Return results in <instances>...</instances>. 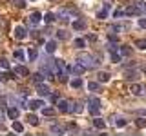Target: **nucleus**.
I'll return each instance as SVG.
<instances>
[{
	"instance_id": "obj_1",
	"label": "nucleus",
	"mask_w": 146,
	"mask_h": 136,
	"mask_svg": "<svg viewBox=\"0 0 146 136\" xmlns=\"http://www.w3.org/2000/svg\"><path fill=\"white\" fill-rule=\"evenodd\" d=\"M79 62L86 67V69H91V67H95L99 63V62L93 60V56H91V54H86V53H82L80 56H79Z\"/></svg>"
},
{
	"instance_id": "obj_2",
	"label": "nucleus",
	"mask_w": 146,
	"mask_h": 136,
	"mask_svg": "<svg viewBox=\"0 0 146 136\" xmlns=\"http://www.w3.org/2000/svg\"><path fill=\"white\" fill-rule=\"evenodd\" d=\"M88 103H90V112H91V114H99V111H100V100L95 98V96H91L88 100Z\"/></svg>"
},
{
	"instance_id": "obj_3",
	"label": "nucleus",
	"mask_w": 146,
	"mask_h": 136,
	"mask_svg": "<svg viewBox=\"0 0 146 136\" xmlns=\"http://www.w3.org/2000/svg\"><path fill=\"white\" fill-rule=\"evenodd\" d=\"M57 105H58V111H60V112H71V111H73L70 100H58Z\"/></svg>"
},
{
	"instance_id": "obj_4",
	"label": "nucleus",
	"mask_w": 146,
	"mask_h": 136,
	"mask_svg": "<svg viewBox=\"0 0 146 136\" xmlns=\"http://www.w3.org/2000/svg\"><path fill=\"white\" fill-rule=\"evenodd\" d=\"M130 91H131V94H135V96H141V94H144V85L143 84H131Z\"/></svg>"
},
{
	"instance_id": "obj_5",
	"label": "nucleus",
	"mask_w": 146,
	"mask_h": 136,
	"mask_svg": "<svg viewBox=\"0 0 146 136\" xmlns=\"http://www.w3.org/2000/svg\"><path fill=\"white\" fill-rule=\"evenodd\" d=\"M27 36V29L26 27H22V26H17L15 27V38L17 40H24Z\"/></svg>"
},
{
	"instance_id": "obj_6",
	"label": "nucleus",
	"mask_w": 146,
	"mask_h": 136,
	"mask_svg": "<svg viewBox=\"0 0 146 136\" xmlns=\"http://www.w3.org/2000/svg\"><path fill=\"white\" fill-rule=\"evenodd\" d=\"M124 15H126V16H137V15H141V11L137 9V6L133 4V6H128V7L124 9Z\"/></svg>"
},
{
	"instance_id": "obj_7",
	"label": "nucleus",
	"mask_w": 146,
	"mask_h": 136,
	"mask_svg": "<svg viewBox=\"0 0 146 136\" xmlns=\"http://www.w3.org/2000/svg\"><path fill=\"white\" fill-rule=\"evenodd\" d=\"M42 105H44L42 100H31V102H27V107L33 109V111H38V109H42Z\"/></svg>"
},
{
	"instance_id": "obj_8",
	"label": "nucleus",
	"mask_w": 146,
	"mask_h": 136,
	"mask_svg": "<svg viewBox=\"0 0 146 136\" xmlns=\"http://www.w3.org/2000/svg\"><path fill=\"white\" fill-rule=\"evenodd\" d=\"M40 22H42V15H40L38 11H36V13H33V15L29 16V24H31V26H38Z\"/></svg>"
},
{
	"instance_id": "obj_9",
	"label": "nucleus",
	"mask_w": 146,
	"mask_h": 136,
	"mask_svg": "<svg viewBox=\"0 0 146 136\" xmlns=\"http://www.w3.org/2000/svg\"><path fill=\"white\" fill-rule=\"evenodd\" d=\"M57 40H48L46 42V53H55L57 51Z\"/></svg>"
},
{
	"instance_id": "obj_10",
	"label": "nucleus",
	"mask_w": 146,
	"mask_h": 136,
	"mask_svg": "<svg viewBox=\"0 0 146 136\" xmlns=\"http://www.w3.org/2000/svg\"><path fill=\"white\" fill-rule=\"evenodd\" d=\"M18 114H20V111H18L17 107H13V105H9V107H7V116L11 118V120H17Z\"/></svg>"
},
{
	"instance_id": "obj_11",
	"label": "nucleus",
	"mask_w": 146,
	"mask_h": 136,
	"mask_svg": "<svg viewBox=\"0 0 146 136\" xmlns=\"http://www.w3.org/2000/svg\"><path fill=\"white\" fill-rule=\"evenodd\" d=\"M13 71H15V75H18V76H27V75H29V71H27L24 65H17Z\"/></svg>"
},
{
	"instance_id": "obj_12",
	"label": "nucleus",
	"mask_w": 146,
	"mask_h": 136,
	"mask_svg": "<svg viewBox=\"0 0 146 136\" xmlns=\"http://www.w3.org/2000/svg\"><path fill=\"white\" fill-rule=\"evenodd\" d=\"M71 71H73V73H75V75H82V73H84V71H86V67H84V65H82V63H80V62H77V63H75V65H73V67H71Z\"/></svg>"
},
{
	"instance_id": "obj_13",
	"label": "nucleus",
	"mask_w": 146,
	"mask_h": 136,
	"mask_svg": "<svg viewBox=\"0 0 146 136\" xmlns=\"http://www.w3.org/2000/svg\"><path fill=\"white\" fill-rule=\"evenodd\" d=\"M73 29L75 31H84L86 29V22L84 20H75L73 22Z\"/></svg>"
},
{
	"instance_id": "obj_14",
	"label": "nucleus",
	"mask_w": 146,
	"mask_h": 136,
	"mask_svg": "<svg viewBox=\"0 0 146 136\" xmlns=\"http://www.w3.org/2000/svg\"><path fill=\"white\" fill-rule=\"evenodd\" d=\"M97 80L102 82V84H106V82H110V75H108V73H104V71H100L99 75H97Z\"/></svg>"
},
{
	"instance_id": "obj_15",
	"label": "nucleus",
	"mask_w": 146,
	"mask_h": 136,
	"mask_svg": "<svg viewBox=\"0 0 146 136\" xmlns=\"http://www.w3.org/2000/svg\"><path fill=\"white\" fill-rule=\"evenodd\" d=\"M70 85H71V87H75V89L82 87V78H79V76H77V78H71L70 80Z\"/></svg>"
},
{
	"instance_id": "obj_16",
	"label": "nucleus",
	"mask_w": 146,
	"mask_h": 136,
	"mask_svg": "<svg viewBox=\"0 0 146 136\" xmlns=\"http://www.w3.org/2000/svg\"><path fill=\"white\" fill-rule=\"evenodd\" d=\"M93 125L97 127V129H106V122H104L102 118H95V120H93Z\"/></svg>"
},
{
	"instance_id": "obj_17",
	"label": "nucleus",
	"mask_w": 146,
	"mask_h": 136,
	"mask_svg": "<svg viewBox=\"0 0 146 136\" xmlns=\"http://www.w3.org/2000/svg\"><path fill=\"white\" fill-rule=\"evenodd\" d=\"M38 94H42V96H46V94H49V87L44 84V82H42V84H38Z\"/></svg>"
},
{
	"instance_id": "obj_18",
	"label": "nucleus",
	"mask_w": 146,
	"mask_h": 136,
	"mask_svg": "<svg viewBox=\"0 0 146 136\" xmlns=\"http://www.w3.org/2000/svg\"><path fill=\"white\" fill-rule=\"evenodd\" d=\"M42 18H44V22H46V24H53V22L57 20V15H55V13H48V15L42 16Z\"/></svg>"
},
{
	"instance_id": "obj_19",
	"label": "nucleus",
	"mask_w": 146,
	"mask_h": 136,
	"mask_svg": "<svg viewBox=\"0 0 146 136\" xmlns=\"http://www.w3.org/2000/svg\"><path fill=\"white\" fill-rule=\"evenodd\" d=\"M13 56H15L17 60H20V62H24V60H26V53L22 51V49H17V51L13 53Z\"/></svg>"
},
{
	"instance_id": "obj_20",
	"label": "nucleus",
	"mask_w": 146,
	"mask_h": 136,
	"mask_svg": "<svg viewBox=\"0 0 146 136\" xmlns=\"http://www.w3.org/2000/svg\"><path fill=\"white\" fill-rule=\"evenodd\" d=\"M110 60H111L113 63H119V62H121V53L111 51V53H110Z\"/></svg>"
},
{
	"instance_id": "obj_21",
	"label": "nucleus",
	"mask_w": 146,
	"mask_h": 136,
	"mask_svg": "<svg viewBox=\"0 0 146 136\" xmlns=\"http://www.w3.org/2000/svg\"><path fill=\"white\" fill-rule=\"evenodd\" d=\"M119 51H121V56H130V54H131V49L128 47V45H121Z\"/></svg>"
},
{
	"instance_id": "obj_22",
	"label": "nucleus",
	"mask_w": 146,
	"mask_h": 136,
	"mask_svg": "<svg viewBox=\"0 0 146 136\" xmlns=\"http://www.w3.org/2000/svg\"><path fill=\"white\" fill-rule=\"evenodd\" d=\"M13 131H15V133H22V131H24V125L20 124V122H13Z\"/></svg>"
},
{
	"instance_id": "obj_23",
	"label": "nucleus",
	"mask_w": 146,
	"mask_h": 136,
	"mask_svg": "<svg viewBox=\"0 0 146 136\" xmlns=\"http://www.w3.org/2000/svg\"><path fill=\"white\" fill-rule=\"evenodd\" d=\"M135 6H137V9H139L141 13L146 11V2H144V0H135Z\"/></svg>"
},
{
	"instance_id": "obj_24",
	"label": "nucleus",
	"mask_w": 146,
	"mask_h": 136,
	"mask_svg": "<svg viewBox=\"0 0 146 136\" xmlns=\"http://www.w3.org/2000/svg\"><path fill=\"white\" fill-rule=\"evenodd\" d=\"M33 82H35V84H42V82H44V75H42V73H35V75H33Z\"/></svg>"
},
{
	"instance_id": "obj_25",
	"label": "nucleus",
	"mask_w": 146,
	"mask_h": 136,
	"mask_svg": "<svg viewBox=\"0 0 146 136\" xmlns=\"http://www.w3.org/2000/svg\"><path fill=\"white\" fill-rule=\"evenodd\" d=\"M27 122H29L31 125H38V116L36 114H27Z\"/></svg>"
},
{
	"instance_id": "obj_26",
	"label": "nucleus",
	"mask_w": 146,
	"mask_h": 136,
	"mask_svg": "<svg viewBox=\"0 0 146 136\" xmlns=\"http://www.w3.org/2000/svg\"><path fill=\"white\" fill-rule=\"evenodd\" d=\"M73 44H75V47H79V49L86 47V40H84V38H77V40H75Z\"/></svg>"
},
{
	"instance_id": "obj_27",
	"label": "nucleus",
	"mask_w": 146,
	"mask_h": 136,
	"mask_svg": "<svg viewBox=\"0 0 146 136\" xmlns=\"http://www.w3.org/2000/svg\"><path fill=\"white\" fill-rule=\"evenodd\" d=\"M13 4H15V7H18V9H22V7H26V6H27L26 0H13Z\"/></svg>"
},
{
	"instance_id": "obj_28",
	"label": "nucleus",
	"mask_w": 146,
	"mask_h": 136,
	"mask_svg": "<svg viewBox=\"0 0 146 136\" xmlns=\"http://www.w3.org/2000/svg\"><path fill=\"white\" fill-rule=\"evenodd\" d=\"M0 67H2V69H9V60L7 58H0Z\"/></svg>"
},
{
	"instance_id": "obj_29",
	"label": "nucleus",
	"mask_w": 146,
	"mask_h": 136,
	"mask_svg": "<svg viewBox=\"0 0 146 136\" xmlns=\"http://www.w3.org/2000/svg\"><path fill=\"white\" fill-rule=\"evenodd\" d=\"M53 112H55V111H53L51 107H42V114H44V116H53Z\"/></svg>"
},
{
	"instance_id": "obj_30",
	"label": "nucleus",
	"mask_w": 146,
	"mask_h": 136,
	"mask_svg": "<svg viewBox=\"0 0 146 136\" xmlns=\"http://www.w3.org/2000/svg\"><path fill=\"white\" fill-rule=\"evenodd\" d=\"M135 125L143 129V127H146V120H144V118H137V120H135Z\"/></svg>"
},
{
	"instance_id": "obj_31",
	"label": "nucleus",
	"mask_w": 146,
	"mask_h": 136,
	"mask_svg": "<svg viewBox=\"0 0 146 136\" xmlns=\"http://www.w3.org/2000/svg\"><path fill=\"white\" fill-rule=\"evenodd\" d=\"M88 89L95 93V91H99V84H97V82H90V84H88Z\"/></svg>"
},
{
	"instance_id": "obj_32",
	"label": "nucleus",
	"mask_w": 146,
	"mask_h": 136,
	"mask_svg": "<svg viewBox=\"0 0 146 136\" xmlns=\"http://www.w3.org/2000/svg\"><path fill=\"white\" fill-rule=\"evenodd\" d=\"M27 58H29V60H36V51L35 49H29V51H27Z\"/></svg>"
},
{
	"instance_id": "obj_33",
	"label": "nucleus",
	"mask_w": 146,
	"mask_h": 136,
	"mask_svg": "<svg viewBox=\"0 0 146 136\" xmlns=\"http://www.w3.org/2000/svg\"><path fill=\"white\" fill-rule=\"evenodd\" d=\"M106 16H108V9H102V11L97 13V18H100V20H104Z\"/></svg>"
},
{
	"instance_id": "obj_34",
	"label": "nucleus",
	"mask_w": 146,
	"mask_h": 136,
	"mask_svg": "<svg viewBox=\"0 0 146 136\" xmlns=\"http://www.w3.org/2000/svg\"><path fill=\"white\" fill-rule=\"evenodd\" d=\"M124 76H126L128 80H133V78H137V75H135L133 71H126V73H124Z\"/></svg>"
},
{
	"instance_id": "obj_35",
	"label": "nucleus",
	"mask_w": 146,
	"mask_h": 136,
	"mask_svg": "<svg viewBox=\"0 0 146 136\" xmlns=\"http://www.w3.org/2000/svg\"><path fill=\"white\" fill-rule=\"evenodd\" d=\"M49 102H51V103H57L58 102V94L57 93H51V94H49Z\"/></svg>"
},
{
	"instance_id": "obj_36",
	"label": "nucleus",
	"mask_w": 146,
	"mask_h": 136,
	"mask_svg": "<svg viewBox=\"0 0 146 136\" xmlns=\"http://www.w3.org/2000/svg\"><path fill=\"white\" fill-rule=\"evenodd\" d=\"M51 131H53V133H57V134H62L64 133V129H62V127H58V125H51Z\"/></svg>"
},
{
	"instance_id": "obj_37",
	"label": "nucleus",
	"mask_w": 146,
	"mask_h": 136,
	"mask_svg": "<svg viewBox=\"0 0 146 136\" xmlns=\"http://www.w3.org/2000/svg\"><path fill=\"white\" fill-rule=\"evenodd\" d=\"M135 45H137L139 49H146V40H137Z\"/></svg>"
},
{
	"instance_id": "obj_38",
	"label": "nucleus",
	"mask_w": 146,
	"mask_h": 136,
	"mask_svg": "<svg viewBox=\"0 0 146 136\" xmlns=\"http://www.w3.org/2000/svg\"><path fill=\"white\" fill-rule=\"evenodd\" d=\"M57 36H58L60 40H64V38H68V33H66L64 29H60V31H57Z\"/></svg>"
},
{
	"instance_id": "obj_39",
	"label": "nucleus",
	"mask_w": 146,
	"mask_h": 136,
	"mask_svg": "<svg viewBox=\"0 0 146 136\" xmlns=\"http://www.w3.org/2000/svg\"><path fill=\"white\" fill-rule=\"evenodd\" d=\"M137 24H139L141 29H146V18H139V22H137Z\"/></svg>"
},
{
	"instance_id": "obj_40",
	"label": "nucleus",
	"mask_w": 146,
	"mask_h": 136,
	"mask_svg": "<svg viewBox=\"0 0 146 136\" xmlns=\"http://www.w3.org/2000/svg\"><path fill=\"white\" fill-rule=\"evenodd\" d=\"M117 49H119V47H117L115 44H110V45H108V51H110V53H111V51H117Z\"/></svg>"
},
{
	"instance_id": "obj_41",
	"label": "nucleus",
	"mask_w": 146,
	"mask_h": 136,
	"mask_svg": "<svg viewBox=\"0 0 146 136\" xmlns=\"http://www.w3.org/2000/svg\"><path fill=\"white\" fill-rule=\"evenodd\" d=\"M9 78H13L11 73H4V75H2V80H9Z\"/></svg>"
},
{
	"instance_id": "obj_42",
	"label": "nucleus",
	"mask_w": 146,
	"mask_h": 136,
	"mask_svg": "<svg viewBox=\"0 0 146 136\" xmlns=\"http://www.w3.org/2000/svg\"><path fill=\"white\" fill-rule=\"evenodd\" d=\"M122 15H124V11H121V9H119V11H115V13H113V16H115V18H121Z\"/></svg>"
},
{
	"instance_id": "obj_43",
	"label": "nucleus",
	"mask_w": 146,
	"mask_h": 136,
	"mask_svg": "<svg viewBox=\"0 0 146 136\" xmlns=\"http://www.w3.org/2000/svg\"><path fill=\"white\" fill-rule=\"evenodd\" d=\"M126 125V120H122V118H119V122H117V127H124Z\"/></svg>"
},
{
	"instance_id": "obj_44",
	"label": "nucleus",
	"mask_w": 146,
	"mask_h": 136,
	"mask_svg": "<svg viewBox=\"0 0 146 136\" xmlns=\"http://www.w3.org/2000/svg\"><path fill=\"white\" fill-rule=\"evenodd\" d=\"M60 16H62V20H68V18H70V15H68L66 11H60Z\"/></svg>"
},
{
	"instance_id": "obj_45",
	"label": "nucleus",
	"mask_w": 146,
	"mask_h": 136,
	"mask_svg": "<svg viewBox=\"0 0 146 136\" xmlns=\"http://www.w3.org/2000/svg\"><path fill=\"white\" fill-rule=\"evenodd\" d=\"M88 40H90V42H95V40H97V36H95V35H88Z\"/></svg>"
},
{
	"instance_id": "obj_46",
	"label": "nucleus",
	"mask_w": 146,
	"mask_h": 136,
	"mask_svg": "<svg viewBox=\"0 0 146 136\" xmlns=\"http://www.w3.org/2000/svg\"><path fill=\"white\" fill-rule=\"evenodd\" d=\"M143 71H144V73H146V65H144V67H143Z\"/></svg>"
}]
</instances>
